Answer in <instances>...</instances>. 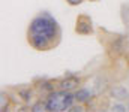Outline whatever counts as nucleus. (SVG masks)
<instances>
[{
  "label": "nucleus",
  "instance_id": "f257e3e1",
  "mask_svg": "<svg viewBox=\"0 0 129 112\" xmlns=\"http://www.w3.org/2000/svg\"><path fill=\"white\" fill-rule=\"evenodd\" d=\"M27 43L35 51L47 52L56 49L63 37V30L59 21L48 11L38 12L27 26Z\"/></svg>",
  "mask_w": 129,
  "mask_h": 112
},
{
  "label": "nucleus",
  "instance_id": "f03ea898",
  "mask_svg": "<svg viewBox=\"0 0 129 112\" xmlns=\"http://www.w3.org/2000/svg\"><path fill=\"white\" fill-rule=\"evenodd\" d=\"M47 111L50 112H64L69 111L72 105H75V94L74 91L68 90H54L48 96H45Z\"/></svg>",
  "mask_w": 129,
  "mask_h": 112
},
{
  "label": "nucleus",
  "instance_id": "7ed1b4c3",
  "mask_svg": "<svg viewBox=\"0 0 129 112\" xmlns=\"http://www.w3.org/2000/svg\"><path fill=\"white\" fill-rule=\"evenodd\" d=\"M12 93H14L15 99L18 100V103H23V105H30L33 100L38 97V93H36L33 85L15 87V88H12Z\"/></svg>",
  "mask_w": 129,
  "mask_h": 112
},
{
  "label": "nucleus",
  "instance_id": "20e7f679",
  "mask_svg": "<svg viewBox=\"0 0 129 112\" xmlns=\"http://www.w3.org/2000/svg\"><path fill=\"white\" fill-rule=\"evenodd\" d=\"M75 33L80 36H90L95 33V27H93V21L90 18V15L87 14H80L75 20Z\"/></svg>",
  "mask_w": 129,
  "mask_h": 112
},
{
  "label": "nucleus",
  "instance_id": "39448f33",
  "mask_svg": "<svg viewBox=\"0 0 129 112\" xmlns=\"http://www.w3.org/2000/svg\"><path fill=\"white\" fill-rule=\"evenodd\" d=\"M33 87L38 93V96L45 97L50 93H53L54 90H57V78L56 79H50V78H36L33 81Z\"/></svg>",
  "mask_w": 129,
  "mask_h": 112
},
{
  "label": "nucleus",
  "instance_id": "423d86ee",
  "mask_svg": "<svg viewBox=\"0 0 129 112\" xmlns=\"http://www.w3.org/2000/svg\"><path fill=\"white\" fill-rule=\"evenodd\" d=\"M83 84V79L75 73H64L62 78H57V88L59 90H68V91H75L80 88Z\"/></svg>",
  "mask_w": 129,
  "mask_h": 112
},
{
  "label": "nucleus",
  "instance_id": "0eeeda50",
  "mask_svg": "<svg viewBox=\"0 0 129 112\" xmlns=\"http://www.w3.org/2000/svg\"><path fill=\"white\" fill-rule=\"evenodd\" d=\"M105 48H107V52L113 57H119L122 55L125 51H126V43H125V37L119 36V35H113L110 37V40L105 43Z\"/></svg>",
  "mask_w": 129,
  "mask_h": 112
},
{
  "label": "nucleus",
  "instance_id": "6e6552de",
  "mask_svg": "<svg viewBox=\"0 0 129 112\" xmlns=\"http://www.w3.org/2000/svg\"><path fill=\"white\" fill-rule=\"evenodd\" d=\"M12 106H18V100L15 99L14 93L2 90V93H0V111L6 112V111H9Z\"/></svg>",
  "mask_w": 129,
  "mask_h": 112
},
{
  "label": "nucleus",
  "instance_id": "1a4fd4ad",
  "mask_svg": "<svg viewBox=\"0 0 129 112\" xmlns=\"http://www.w3.org/2000/svg\"><path fill=\"white\" fill-rule=\"evenodd\" d=\"M74 94H75V102H77V103H81V105H84V106L90 105L92 100H93V91L89 90L87 87H80V88H77V90L74 91Z\"/></svg>",
  "mask_w": 129,
  "mask_h": 112
},
{
  "label": "nucleus",
  "instance_id": "9d476101",
  "mask_svg": "<svg viewBox=\"0 0 129 112\" xmlns=\"http://www.w3.org/2000/svg\"><path fill=\"white\" fill-rule=\"evenodd\" d=\"M108 96L114 100H119V102H123V100H128L129 99V91L126 87L123 85H111L110 90H108Z\"/></svg>",
  "mask_w": 129,
  "mask_h": 112
},
{
  "label": "nucleus",
  "instance_id": "9b49d317",
  "mask_svg": "<svg viewBox=\"0 0 129 112\" xmlns=\"http://www.w3.org/2000/svg\"><path fill=\"white\" fill-rule=\"evenodd\" d=\"M30 111L32 112H41V111H47V103H45V97L38 96V99H35L30 103Z\"/></svg>",
  "mask_w": 129,
  "mask_h": 112
},
{
  "label": "nucleus",
  "instance_id": "f8f14e48",
  "mask_svg": "<svg viewBox=\"0 0 129 112\" xmlns=\"http://www.w3.org/2000/svg\"><path fill=\"white\" fill-rule=\"evenodd\" d=\"M128 108H126V105H123V103H114L113 106H111V111H116V112H123L126 111Z\"/></svg>",
  "mask_w": 129,
  "mask_h": 112
},
{
  "label": "nucleus",
  "instance_id": "ddd939ff",
  "mask_svg": "<svg viewBox=\"0 0 129 112\" xmlns=\"http://www.w3.org/2000/svg\"><path fill=\"white\" fill-rule=\"evenodd\" d=\"M69 6H80L81 3H84L86 0H64Z\"/></svg>",
  "mask_w": 129,
  "mask_h": 112
}]
</instances>
